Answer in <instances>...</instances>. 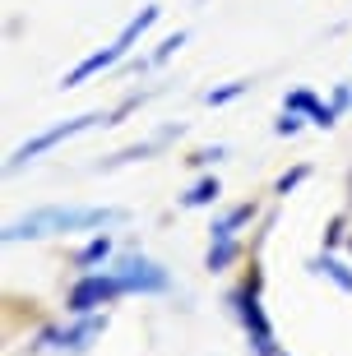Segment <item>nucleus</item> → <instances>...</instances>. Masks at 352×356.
I'll return each mask as SVG.
<instances>
[{"instance_id":"obj_1","label":"nucleus","mask_w":352,"mask_h":356,"mask_svg":"<svg viewBox=\"0 0 352 356\" xmlns=\"http://www.w3.org/2000/svg\"><path fill=\"white\" fill-rule=\"evenodd\" d=\"M121 213L116 209H42L24 222H14L5 236L19 241V236H47V232H75V227H102V222H116Z\"/></svg>"},{"instance_id":"obj_2","label":"nucleus","mask_w":352,"mask_h":356,"mask_svg":"<svg viewBox=\"0 0 352 356\" xmlns=\"http://www.w3.org/2000/svg\"><path fill=\"white\" fill-rule=\"evenodd\" d=\"M153 19H158V10H144V14H139V19H135V24H130V28H125V33H121V42H116V47H107V51H98V56H89V60H84V65H79V70H75V74H66V88H75V83H79V79H89V74H98V70H107V65H112V60H121V56H125V47H130V42H135V38H139L144 28L153 24Z\"/></svg>"},{"instance_id":"obj_3","label":"nucleus","mask_w":352,"mask_h":356,"mask_svg":"<svg viewBox=\"0 0 352 356\" xmlns=\"http://www.w3.org/2000/svg\"><path fill=\"white\" fill-rule=\"evenodd\" d=\"M121 291H125L121 277H84V282L70 291V310H93V305L112 301V296H121Z\"/></svg>"},{"instance_id":"obj_4","label":"nucleus","mask_w":352,"mask_h":356,"mask_svg":"<svg viewBox=\"0 0 352 356\" xmlns=\"http://www.w3.org/2000/svg\"><path fill=\"white\" fill-rule=\"evenodd\" d=\"M93 120H102V116H79V120H66V125H56V130L38 134L33 144H24L19 153H14V162H10V167H19V162H28V158H38L42 148H52V144H61V139H70L75 130H84V125H93Z\"/></svg>"},{"instance_id":"obj_5","label":"nucleus","mask_w":352,"mask_h":356,"mask_svg":"<svg viewBox=\"0 0 352 356\" xmlns=\"http://www.w3.org/2000/svg\"><path fill=\"white\" fill-rule=\"evenodd\" d=\"M116 277L125 282V291H130V287H144V291H162V287H167V273H158V268L144 264V259H130L125 273H116Z\"/></svg>"},{"instance_id":"obj_6","label":"nucleus","mask_w":352,"mask_h":356,"mask_svg":"<svg viewBox=\"0 0 352 356\" xmlns=\"http://www.w3.org/2000/svg\"><path fill=\"white\" fill-rule=\"evenodd\" d=\"M213 195H218V181H199L195 190H190V195H185V204H190V209H195V204H209Z\"/></svg>"},{"instance_id":"obj_7","label":"nucleus","mask_w":352,"mask_h":356,"mask_svg":"<svg viewBox=\"0 0 352 356\" xmlns=\"http://www.w3.org/2000/svg\"><path fill=\"white\" fill-rule=\"evenodd\" d=\"M287 106H297V111H311V116H320V111H325V106H315L311 92H292V97H287Z\"/></svg>"},{"instance_id":"obj_8","label":"nucleus","mask_w":352,"mask_h":356,"mask_svg":"<svg viewBox=\"0 0 352 356\" xmlns=\"http://www.w3.org/2000/svg\"><path fill=\"white\" fill-rule=\"evenodd\" d=\"M107 250H112V245H107V236H98V241H93V245H89V250L79 254V264H98V259H102Z\"/></svg>"},{"instance_id":"obj_9","label":"nucleus","mask_w":352,"mask_h":356,"mask_svg":"<svg viewBox=\"0 0 352 356\" xmlns=\"http://www.w3.org/2000/svg\"><path fill=\"white\" fill-rule=\"evenodd\" d=\"M320 268H329V273H334V277H339V282H343V287H352V277H348V273H343V268H339V264H334V259H325V264H320Z\"/></svg>"},{"instance_id":"obj_10","label":"nucleus","mask_w":352,"mask_h":356,"mask_svg":"<svg viewBox=\"0 0 352 356\" xmlns=\"http://www.w3.org/2000/svg\"><path fill=\"white\" fill-rule=\"evenodd\" d=\"M301 176H306V172H301V167H297V172H287V176H283V181H278V190H283V195H287V190H292V185H297V181H301Z\"/></svg>"},{"instance_id":"obj_11","label":"nucleus","mask_w":352,"mask_h":356,"mask_svg":"<svg viewBox=\"0 0 352 356\" xmlns=\"http://www.w3.org/2000/svg\"><path fill=\"white\" fill-rule=\"evenodd\" d=\"M297 125H301L297 116H283V120H278V134H297Z\"/></svg>"}]
</instances>
